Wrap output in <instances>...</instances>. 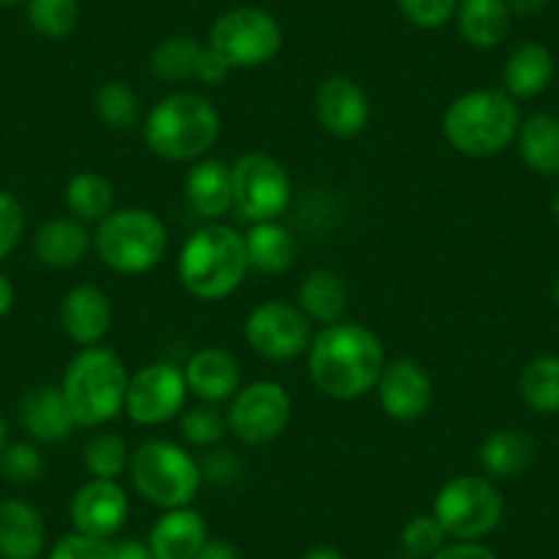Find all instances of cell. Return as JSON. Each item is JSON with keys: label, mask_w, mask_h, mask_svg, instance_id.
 I'll return each instance as SVG.
<instances>
[{"label": "cell", "mask_w": 559, "mask_h": 559, "mask_svg": "<svg viewBox=\"0 0 559 559\" xmlns=\"http://www.w3.org/2000/svg\"><path fill=\"white\" fill-rule=\"evenodd\" d=\"M297 297L299 310L321 326L337 324L346 316L348 288L341 274H335L332 269H313L305 274Z\"/></svg>", "instance_id": "d4e9b609"}, {"label": "cell", "mask_w": 559, "mask_h": 559, "mask_svg": "<svg viewBox=\"0 0 559 559\" xmlns=\"http://www.w3.org/2000/svg\"><path fill=\"white\" fill-rule=\"evenodd\" d=\"M143 138L168 163H198L219 138V112L206 96L176 91L148 110Z\"/></svg>", "instance_id": "3957f363"}, {"label": "cell", "mask_w": 559, "mask_h": 559, "mask_svg": "<svg viewBox=\"0 0 559 559\" xmlns=\"http://www.w3.org/2000/svg\"><path fill=\"white\" fill-rule=\"evenodd\" d=\"M521 397L537 414L559 412V357H537L524 368L519 381Z\"/></svg>", "instance_id": "1f68e13d"}, {"label": "cell", "mask_w": 559, "mask_h": 559, "mask_svg": "<svg viewBox=\"0 0 559 559\" xmlns=\"http://www.w3.org/2000/svg\"><path fill=\"white\" fill-rule=\"evenodd\" d=\"M118 559H154L148 540H138V537H123L116 543Z\"/></svg>", "instance_id": "ee69618b"}, {"label": "cell", "mask_w": 559, "mask_h": 559, "mask_svg": "<svg viewBox=\"0 0 559 559\" xmlns=\"http://www.w3.org/2000/svg\"><path fill=\"white\" fill-rule=\"evenodd\" d=\"M316 118L335 138H357L370 121L368 94L346 74H332L316 91Z\"/></svg>", "instance_id": "2e32d148"}, {"label": "cell", "mask_w": 559, "mask_h": 559, "mask_svg": "<svg viewBox=\"0 0 559 559\" xmlns=\"http://www.w3.org/2000/svg\"><path fill=\"white\" fill-rule=\"evenodd\" d=\"M94 250L118 274H146L168 252V228L148 209H112L94 234Z\"/></svg>", "instance_id": "8992f818"}, {"label": "cell", "mask_w": 559, "mask_h": 559, "mask_svg": "<svg viewBox=\"0 0 559 559\" xmlns=\"http://www.w3.org/2000/svg\"><path fill=\"white\" fill-rule=\"evenodd\" d=\"M195 559H241V554L234 543L212 540V537H209L206 546L201 548V554H198Z\"/></svg>", "instance_id": "f6af8a7d"}, {"label": "cell", "mask_w": 559, "mask_h": 559, "mask_svg": "<svg viewBox=\"0 0 559 559\" xmlns=\"http://www.w3.org/2000/svg\"><path fill=\"white\" fill-rule=\"evenodd\" d=\"M228 431V419L214 408V403H201V406L185 408L181 414V433L195 448H212Z\"/></svg>", "instance_id": "8d00e7d4"}, {"label": "cell", "mask_w": 559, "mask_h": 559, "mask_svg": "<svg viewBox=\"0 0 559 559\" xmlns=\"http://www.w3.org/2000/svg\"><path fill=\"white\" fill-rule=\"evenodd\" d=\"M14 308V286L7 274L0 272V319Z\"/></svg>", "instance_id": "7dc6e473"}, {"label": "cell", "mask_w": 559, "mask_h": 559, "mask_svg": "<svg viewBox=\"0 0 559 559\" xmlns=\"http://www.w3.org/2000/svg\"><path fill=\"white\" fill-rule=\"evenodd\" d=\"M292 395L277 381H252L230 397L228 431L250 448L274 442L292 419Z\"/></svg>", "instance_id": "8fae6325"}, {"label": "cell", "mask_w": 559, "mask_h": 559, "mask_svg": "<svg viewBox=\"0 0 559 559\" xmlns=\"http://www.w3.org/2000/svg\"><path fill=\"white\" fill-rule=\"evenodd\" d=\"M209 47L230 69H255L277 56L283 47V31L263 9L239 7L214 20Z\"/></svg>", "instance_id": "9c48e42d"}, {"label": "cell", "mask_w": 559, "mask_h": 559, "mask_svg": "<svg viewBox=\"0 0 559 559\" xmlns=\"http://www.w3.org/2000/svg\"><path fill=\"white\" fill-rule=\"evenodd\" d=\"M245 247L250 272L258 274H286L297 261L299 250L297 236L277 219L252 223V228L245 234Z\"/></svg>", "instance_id": "603a6c76"}, {"label": "cell", "mask_w": 559, "mask_h": 559, "mask_svg": "<svg viewBox=\"0 0 559 559\" xmlns=\"http://www.w3.org/2000/svg\"><path fill=\"white\" fill-rule=\"evenodd\" d=\"M448 535H444L442 524L433 519V513L428 515H414L401 532V548L403 557L408 559H431L433 554L442 551L448 546Z\"/></svg>", "instance_id": "d590c367"}, {"label": "cell", "mask_w": 559, "mask_h": 559, "mask_svg": "<svg viewBox=\"0 0 559 559\" xmlns=\"http://www.w3.org/2000/svg\"><path fill=\"white\" fill-rule=\"evenodd\" d=\"M376 392L386 417L397 423H414L431 408L433 379L426 365H419L417 359L397 357L384 365Z\"/></svg>", "instance_id": "5bb4252c"}, {"label": "cell", "mask_w": 559, "mask_h": 559, "mask_svg": "<svg viewBox=\"0 0 559 559\" xmlns=\"http://www.w3.org/2000/svg\"><path fill=\"white\" fill-rule=\"evenodd\" d=\"M302 559H346L335 546H313L302 554Z\"/></svg>", "instance_id": "c3c4849f"}, {"label": "cell", "mask_w": 559, "mask_h": 559, "mask_svg": "<svg viewBox=\"0 0 559 559\" xmlns=\"http://www.w3.org/2000/svg\"><path fill=\"white\" fill-rule=\"evenodd\" d=\"M31 28L45 39H67L80 20L78 0H28Z\"/></svg>", "instance_id": "e575fe53"}, {"label": "cell", "mask_w": 559, "mask_h": 559, "mask_svg": "<svg viewBox=\"0 0 559 559\" xmlns=\"http://www.w3.org/2000/svg\"><path fill=\"white\" fill-rule=\"evenodd\" d=\"M112 324V305L102 288L74 286L61 302V326L78 346H99Z\"/></svg>", "instance_id": "ac0fdd59"}, {"label": "cell", "mask_w": 559, "mask_h": 559, "mask_svg": "<svg viewBox=\"0 0 559 559\" xmlns=\"http://www.w3.org/2000/svg\"><path fill=\"white\" fill-rule=\"evenodd\" d=\"M554 78V58L548 47L537 41L515 47L504 63V91L513 99H532L543 94Z\"/></svg>", "instance_id": "484cf974"}, {"label": "cell", "mask_w": 559, "mask_h": 559, "mask_svg": "<svg viewBox=\"0 0 559 559\" xmlns=\"http://www.w3.org/2000/svg\"><path fill=\"white\" fill-rule=\"evenodd\" d=\"M206 56L209 45H201L190 36H174L154 47L152 69L165 83H190V80H201Z\"/></svg>", "instance_id": "f546056e"}, {"label": "cell", "mask_w": 559, "mask_h": 559, "mask_svg": "<svg viewBox=\"0 0 559 559\" xmlns=\"http://www.w3.org/2000/svg\"><path fill=\"white\" fill-rule=\"evenodd\" d=\"M187 390L203 403H223L230 401L241 390V370L239 362L225 348H201L187 359L185 368Z\"/></svg>", "instance_id": "e0dca14e"}, {"label": "cell", "mask_w": 559, "mask_h": 559, "mask_svg": "<svg viewBox=\"0 0 559 559\" xmlns=\"http://www.w3.org/2000/svg\"><path fill=\"white\" fill-rule=\"evenodd\" d=\"M187 390L185 370L170 362H154L129 376L127 417L134 426H165L179 412H185Z\"/></svg>", "instance_id": "7c38bea8"}, {"label": "cell", "mask_w": 559, "mask_h": 559, "mask_svg": "<svg viewBox=\"0 0 559 559\" xmlns=\"http://www.w3.org/2000/svg\"><path fill=\"white\" fill-rule=\"evenodd\" d=\"M129 373L121 357L105 346L80 348L63 373L61 390L78 428H102L127 406Z\"/></svg>", "instance_id": "5b68a950"}, {"label": "cell", "mask_w": 559, "mask_h": 559, "mask_svg": "<svg viewBox=\"0 0 559 559\" xmlns=\"http://www.w3.org/2000/svg\"><path fill=\"white\" fill-rule=\"evenodd\" d=\"M508 0H461L459 3V31L466 45L477 50H491L502 45L510 31Z\"/></svg>", "instance_id": "4316f807"}, {"label": "cell", "mask_w": 559, "mask_h": 559, "mask_svg": "<svg viewBox=\"0 0 559 559\" xmlns=\"http://www.w3.org/2000/svg\"><path fill=\"white\" fill-rule=\"evenodd\" d=\"M554 299H557V305H559V277L554 280Z\"/></svg>", "instance_id": "816d5d0a"}, {"label": "cell", "mask_w": 559, "mask_h": 559, "mask_svg": "<svg viewBox=\"0 0 559 559\" xmlns=\"http://www.w3.org/2000/svg\"><path fill=\"white\" fill-rule=\"evenodd\" d=\"M185 195L198 217L217 223L234 209V181L230 165L223 159H198L185 179Z\"/></svg>", "instance_id": "7402d4cb"}, {"label": "cell", "mask_w": 559, "mask_h": 559, "mask_svg": "<svg viewBox=\"0 0 559 559\" xmlns=\"http://www.w3.org/2000/svg\"><path fill=\"white\" fill-rule=\"evenodd\" d=\"M14 3H20V0H0V7H14Z\"/></svg>", "instance_id": "f5cc1de1"}, {"label": "cell", "mask_w": 559, "mask_h": 559, "mask_svg": "<svg viewBox=\"0 0 559 559\" xmlns=\"http://www.w3.org/2000/svg\"><path fill=\"white\" fill-rule=\"evenodd\" d=\"M47 559H118L116 557V543L107 537H91L72 532V535L61 537L52 546L50 557Z\"/></svg>", "instance_id": "ab89813d"}, {"label": "cell", "mask_w": 559, "mask_h": 559, "mask_svg": "<svg viewBox=\"0 0 559 559\" xmlns=\"http://www.w3.org/2000/svg\"><path fill=\"white\" fill-rule=\"evenodd\" d=\"M551 212H554V217L559 219V190L554 192V198H551Z\"/></svg>", "instance_id": "f907efd6"}, {"label": "cell", "mask_w": 559, "mask_h": 559, "mask_svg": "<svg viewBox=\"0 0 559 559\" xmlns=\"http://www.w3.org/2000/svg\"><path fill=\"white\" fill-rule=\"evenodd\" d=\"M67 206L80 223L99 225L116 209V192H112V185L102 174L80 170L67 185Z\"/></svg>", "instance_id": "4dcf8cb0"}, {"label": "cell", "mask_w": 559, "mask_h": 559, "mask_svg": "<svg viewBox=\"0 0 559 559\" xmlns=\"http://www.w3.org/2000/svg\"><path fill=\"white\" fill-rule=\"evenodd\" d=\"M0 472L14 483H36L45 475V459L28 442H14L0 450Z\"/></svg>", "instance_id": "74e56055"}, {"label": "cell", "mask_w": 559, "mask_h": 559, "mask_svg": "<svg viewBox=\"0 0 559 559\" xmlns=\"http://www.w3.org/2000/svg\"><path fill=\"white\" fill-rule=\"evenodd\" d=\"M45 519L34 504L23 499L0 502V557L39 559L45 551Z\"/></svg>", "instance_id": "44dd1931"}, {"label": "cell", "mask_w": 559, "mask_h": 559, "mask_svg": "<svg viewBox=\"0 0 559 559\" xmlns=\"http://www.w3.org/2000/svg\"><path fill=\"white\" fill-rule=\"evenodd\" d=\"M519 107L508 91L480 88L450 102L442 118L444 140L464 157H493L515 140Z\"/></svg>", "instance_id": "277c9868"}, {"label": "cell", "mask_w": 559, "mask_h": 559, "mask_svg": "<svg viewBox=\"0 0 559 559\" xmlns=\"http://www.w3.org/2000/svg\"><path fill=\"white\" fill-rule=\"evenodd\" d=\"M96 116L116 132H127L140 123V99L127 83L121 80H110V83L99 85L94 96Z\"/></svg>", "instance_id": "836d02e7"}, {"label": "cell", "mask_w": 559, "mask_h": 559, "mask_svg": "<svg viewBox=\"0 0 559 559\" xmlns=\"http://www.w3.org/2000/svg\"><path fill=\"white\" fill-rule=\"evenodd\" d=\"M245 337L255 354L286 362L299 354H308L313 332H310V319L299 310V305L269 299L247 316Z\"/></svg>", "instance_id": "4fadbf2b"}, {"label": "cell", "mask_w": 559, "mask_h": 559, "mask_svg": "<svg viewBox=\"0 0 559 559\" xmlns=\"http://www.w3.org/2000/svg\"><path fill=\"white\" fill-rule=\"evenodd\" d=\"M234 181V209L250 223L280 219L292 206V176L274 157L261 152L241 154L230 165Z\"/></svg>", "instance_id": "30bf717a"}, {"label": "cell", "mask_w": 559, "mask_h": 559, "mask_svg": "<svg viewBox=\"0 0 559 559\" xmlns=\"http://www.w3.org/2000/svg\"><path fill=\"white\" fill-rule=\"evenodd\" d=\"M181 286L201 302L228 299L250 272L245 236L225 223H209L185 241L179 252Z\"/></svg>", "instance_id": "7a4b0ae2"}, {"label": "cell", "mask_w": 559, "mask_h": 559, "mask_svg": "<svg viewBox=\"0 0 559 559\" xmlns=\"http://www.w3.org/2000/svg\"><path fill=\"white\" fill-rule=\"evenodd\" d=\"M129 444L118 433H94L83 448V464L91 472V477L99 480H118L129 469Z\"/></svg>", "instance_id": "d6a6232c"}, {"label": "cell", "mask_w": 559, "mask_h": 559, "mask_svg": "<svg viewBox=\"0 0 559 559\" xmlns=\"http://www.w3.org/2000/svg\"><path fill=\"white\" fill-rule=\"evenodd\" d=\"M20 419H23V428L36 442H63L78 428L72 412H69L67 397H63V390L52 384H39L25 392Z\"/></svg>", "instance_id": "ffe728a7"}, {"label": "cell", "mask_w": 559, "mask_h": 559, "mask_svg": "<svg viewBox=\"0 0 559 559\" xmlns=\"http://www.w3.org/2000/svg\"><path fill=\"white\" fill-rule=\"evenodd\" d=\"M431 513L442 524L448 537L461 543H477L499 526L504 499L488 477L459 475L439 488Z\"/></svg>", "instance_id": "ba28073f"}, {"label": "cell", "mask_w": 559, "mask_h": 559, "mask_svg": "<svg viewBox=\"0 0 559 559\" xmlns=\"http://www.w3.org/2000/svg\"><path fill=\"white\" fill-rule=\"evenodd\" d=\"M201 472L203 480H214L217 486H228V483H234L236 477L241 475V461L236 459L234 453H228V450H219V453H212L203 461Z\"/></svg>", "instance_id": "b9f144b4"}, {"label": "cell", "mask_w": 559, "mask_h": 559, "mask_svg": "<svg viewBox=\"0 0 559 559\" xmlns=\"http://www.w3.org/2000/svg\"><path fill=\"white\" fill-rule=\"evenodd\" d=\"M129 475L140 497L163 510L190 508L203 486L201 464L168 439L140 444L129 459Z\"/></svg>", "instance_id": "52a82bcc"}, {"label": "cell", "mask_w": 559, "mask_h": 559, "mask_svg": "<svg viewBox=\"0 0 559 559\" xmlns=\"http://www.w3.org/2000/svg\"><path fill=\"white\" fill-rule=\"evenodd\" d=\"M91 250V234L85 223L74 217H56L39 228L34 236L36 261L50 269H72L78 266Z\"/></svg>", "instance_id": "cb8c5ba5"}, {"label": "cell", "mask_w": 559, "mask_h": 559, "mask_svg": "<svg viewBox=\"0 0 559 559\" xmlns=\"http://www.w3.org/2000/svg\"><path fill=\"white\" fill-rule=\"evenodd\" d=\"M209 540V526L198 510H165L148 532L154 559H195Z\"/></svg>", "instance_id": "d6986e66"}, {"label": "cell", "mask_w": 559, "mask_h": 559, "mask_svg": "<svg viewBox=\"0 0 559 559\" xmlns=\"http://www.w3.org/2000/svg\"><path fill=\"white\" fill-rule=\"evenodd\" d=\"M519 152L526 168L540 176L559 174V118L535 112L519 127Z\"/></svg>", "instance_id": "f1b7e54d"}, {"label": "cell", "mask_w": 559, "mask_h": 559, "mask_svg": "<svg viewBox=\"0 0 559 559\" xmlns=\"http://www.w3.org/2000/svg\"><path fill=\"white\" fill-rule=\"evenodd\" d=\"M9 444V423L7 417H3V412H0V450L7 448Z\"/></svg>", "instance_id": "681fc988"}, {"label": "cell", "mask_w": 559, "mask_h": 559, "mask_svg": "<svg viewBox=\"0 0 559 559\" xmlns=\"http://www.w3.org/2000/svg\"><path fill=\"white\" fill-rule=\"evenodd\" d=\"M461 0H397L403 17L417 28H442L455 17Z\"/></svg>", "instance_id": "f35d334b"}, {"label": "cell", "mask_w": 559, "mask_h": 559, "mask_svg": "<svg viewBox=\"0 0 559 559\" xmlns=\"http://www.w3.org/2000/svg\"><path fill=\"white\" fill-rule=\"evenodd\" d=\"M508 7L519 17H535L548 7V0H508Z\"/></svg>", "instance_id": "bcb514c9"}, {"label": "cell", "mask_w": 559, "mask_h": 559, "mask_svg": "<svg viewBox=\"0 0 559 559\" xmlns=\"http://www.w3.org/2000/svg\"><path fill=\"white\" fill-rule=\"evenodd\" d=\"M386 365L379 335L354 321H337L313 335L308 348V373L324 395L357 401L376 390Z\"/></svg>", "instance_id": "6da1fadb"}, {"label": "cell", "mask_w": 559, "mask_h": 559, "mask_svg": "<svg viewBox=\"0 0 559 559\" xmlns=\"http://www.w3.org/2000/svg\"><path fill=\"white\" fill-rule=\"evenodd\" d=\"M74 532L91 537H107L110 540L121 526L127 524L129 499L127 491L118 486V480H99L91 477L88 483L74 491L72 504H69Z\"/></svg>", "instance_id": "9a60e30c"}, {"label": "cell", "mask_w": 559, "mask_h": 559, "mask_svg": "<svg viewBox=\"0 0 559 559\" xmlns=\"http://www.w3.org/2000/svg\"><path fill=\"white\" fill-rule=\"evenodd\" d=\"M431 559H497V554L491 548H486L483 543H450L442 551L433 554Z\"/></svg>", "instance_id": "7bdbcfd3"}, {"label": "cell", "mask_w": 559, "mask_h": 559, "mask_svg": "<svg viewBox=\"0 0 559 559\" xmlns=\"http://www.w3.org/2000/svg\"><path fill=\"white\" fill-rule=\"evenodd\" d=\"M25 234V209L12 192L0 190V261L14 252Z\"/></svg>", "instance_id": "60d3db41"}, {"label": "cell", "mask_w": 559, "mask_h": 559, "mask_svg": "<svg viewBox=\"0 0 559 559\" xmlns=\"http://www.w3.org/2000/svg\"><path fill=\"white\" fill-rule=\"evenodd\" d=\"M535 439L524 431H493L480 448V466L497 480H513L535 461Z\"/></svg>", "instance_id": "83f0119b"}]
</instances>
